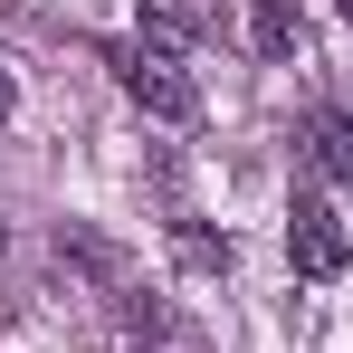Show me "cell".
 <instances>
[{
  "mask_svg": "<svg viewBox=\"0 0 353 353\" xmlns=\"http://www.w3.org/2000/svg\"><path fill=\"white\" fill-rule=\"evenodd\" d=\"M105 67H115V86L143 105V115H163V124H191L201 115V86L181 77L172 48H143V39H124V48H105Z\"/></svg>",
  "mask_w": 353,
  "mask_h": 353,
  "instance_id": "obj_1",
  "label": "cell"
},
{
  "mask_svg": "<svg viewBox=\"0 0 353 353\" xmlns=\"http://www.w3.org/2000/svg\"><path fill=\"white\" fill-rule=\"evenodd\" d=\"M287 258H296V277H344V220L325 210V201H296L287 210Z\"/></svg>",
  "mask_w": 353,
  "mask_h": 353,
  "instance_id": "obj_2",
  "label": "cell"
},
{
  "mask_svg": "<svg viewBox=\"0 0 353 353\" xmlns=\"http://www.w3.org/2000/svg\"><path fill=\"white\" fill-rule=\"evenodd\" d=\"M296 153H305V172L325 181V191H344V181H353V124L315 105V115L296 124Z\"/></svg>",
  "mask_w": 353,
  "mask_h": 353,
  "instance_id": "obj_3",
  "label": "cell"
},
{
  "mask_svg": "<svg viewBox=\"0 0 353 353\" xmlns=\"http://www.w3.org/2000/svg\"><path fill=\"white\" fill-rule=\"evenodd\" d=\"M201 29H210V10H201V0H143V48H172V58H181Z\"/></svg>",
  "mask_w": 353,
  "mask_h": 353,
  "instance_id": "obj_4",
  "label": "cell"
},
{
  "mask_svg": "<svg viewBox=\"0 0 353 353\" xmlns=\"http://www.w3.org/2000/svg\"><path fill=\"white\" fill-rule=\"evenodd\" d=\"M248 48H258V58H296V48H305V19H296V0H258V19H248Z\"/></svg>",
  "mask_w": 353,
  "mask_h": 353,
  "instance_id": "obj_5",
  "label": "cell"
},
{
  "mask_svg": "<svg viewBox=\"0 0 353 353\" xmlns=\"http://www.w3.org/2000/svg\"><path fill=\"white\" fill-rule=\"evenodd\" d=\"M172 258H181V268H201V277H220V268H230V239H210V230H172Z\"/></svg>",
  "mask_w": 353,
  "mask_h": 353,
  "instance_id": "obj_6",
  "label": "cell"
},
{
  "mask_svg": "<svg viewBox=\"0 0 353 353\" xmlns=\"http://www.w3.org/2000/svg\"><path fill=\"white\" fill-rule=\"evenodd\" d=\"M10 105H19V86H10V67H0V115H10Z\"/></svg>",
  "mask_w": 353,
  "mask_h": 353,
  "instance_id": "obj_7",
  "label": "cell"
},
{
  "mask_svg": "<svg viewBox=\"0 0 353 353\" xmlns=\"http://www.w3.org/2000/svg\"><path fill=\"white\" fill-rule=\"evenodd\" d=\"M344 19H353V0H344Z\"/></svg>",
  "mask_w": 353,
  "mask_h": 353,
  "instance_id": "obj_8",
  "label": "cell"
}]
</instances>
